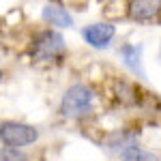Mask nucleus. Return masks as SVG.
Here are the masks:
<instances>
[{
	"label": "nucleus",
	"mask_w": 161,
	"mask_h": 161,
	"mask_svg": "<svg viewBox=\"0 0 161 161\" xmlns=\"http://www.w3.org/2000/svg\"><path fill=\"white\" fill-rule=\"evenodd\" d=\"M67 54L64 37L54 28H43L39 30L28 43V56L32 62L39 64H52V62H60Z\"/></svg>",
	"instance_id": "1"
},
{
	"label": "nucleus",
	"mask_w": 161,
	"mask_h": 161,
	"mask_svg": "<svg viewBox=\"0 0 161 161\" xmlns=\"http://www.w3.org/2000/svg\"><path fill=\"white\" fill-rule=\"evenodd\" d=\"M95 108V92L86 84H73L64 90L60 99V114L69 120H84L92 114Z\"/></svg>",
	"instance_id": "2"
},
{
	"label": "nucleus",
	"mask_w": 161,
	"mask_h": 161,
	"mask_svg": "<svg viewBox=\"0 0 161 161\" xmlns=\"http://www.w3.org/2000/svg\"><path fill=\"white\" fill-rule=\"evenodd\" d=\"M39 140V129L28 123L17 120H2L0 123V142L7 148L22 150L24 146H30Z\"/></svg>",
	"instance_id": "3"
},
{
	"label": "nucleus",
	"mask_w": 161,
	"mask_h": 161,
	"mask_svg": "<svg viewBox=\"0 0 161 161\" xmlns=\"http://www.w3.org/2000/svg\"><path fill=\"white\" fill-rule=\"evenodd\" d=\"M116 35V28L108 22H97V24H88L84 26V30H82V37L86 41L90 47H108L112 43V39Z\"/></svg>",
	"instance_id": "4"
},
{
	"label": "nucleus",
	"mask_w": 161,
	"mask_h": 161,
	"mask_svg": "<svg viewBox=\"0 0 161 161\" xmlns=\"http://www.w3.org/2000/svg\"><path fill=\"white\" fill-rule=\"evenodd\" d=\"M161 15V2L157 0H131L127 2V17L133 22H155Z\"/></svg>",
	"instance_id": "5"
},
{
	"label": "nucleus",
	"mask_w": 161,
	"mask_h": 161,
	"mask_svg": "<svg viewBox=\"0 0 161 161\" xmlns=\"http://www.w3.org/2000/svg\"><path fill=\"white\" fill-rule=\"evenodd\" d=\"M43 22L50 24V28L54 26V30H56V28L73 26V17H71L69 9H64V4H60V2H47L43 7Z\"/></svg>",
	"instance_id": "6"
},
{
	"label": "nucleus",
	"mask_w": 161,
	"mask_h": 161,
	"mask_svg": "<svg viewBox=\"0 0 161 161\" xmlns=\"http://www.w3.org/2000/svg\"><path fill=\"white\" fill-rule=\"evenodd\" d=\"M123 62L140 77H144V67H142V47L140 45H133V43H125L123 47L118 50Z\"/></svg>",
	"instance_id": "7"
},
{
	"label": "nucleus",
	"mask_w": 161,
	"mask_h": 161,
	"mask_svg": "<svg viewBox=\"0 0 161 161\" xmlns=\"http://www.w3.org/2000/svg\"><path fill=\"white\" fill-rule=\"evenodd\" d=\"M118 159H120V161H161L155 153L142 148L137 142H136V144H131V146H127V148L118 155Z\"/></svg>",
	"instance_id": "8"
},
{
	"label": "nucleus",
	"mask_w": 161,
	"mask_h": 161,
	"mask_svg": "<svg viewBox=\"0 0 161 161\" xmlns=\"http://www.w3.org/2000/svg\"><path fill=\"white\" fill-rule=\"evenodd\" d=\"M0 161H30L26 157L24 150H17V148H0Z\"/></svg>",
	"instance_id": "9"
},
{
	"label": "nucleus",
	"mask_w": 161,
	"mask_h": 161,
	"mask_svg": "<svg viewBox=\"0 0 161 161\" xmlns=\"http://www.w3.org/2000/svg\"><path fill=\"white\" fill-rule=\"evenodd\" d=\"M2 75H4V73H2V71H0V82H2Z\"/></svg>",
	"instance_id": "10"
}]
</instances>
